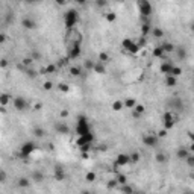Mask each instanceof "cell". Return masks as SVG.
<instances>
[{
    "label": "cell",
    "instance_id": "cell-47",
    "mask_svg": "<svg viewBox=\"0 0 194 194\" xmlns=\"http://www.w3.org/2000/svg\"><path fill=\"white\" fill-rule=\"evenodd\" d=\"M164 137H167V131H165V129H162V131L158 132V138H164Z\"/></svg>",
    "mask_w": 194,
    "mask_h": 194
},
{
    "label": "cell",
    "instance_id": "cell-36",
    "mask_svg": "<svg viewBox=\"0 0 194 194\" xmlns=\"http://www.w3.org/2000/svg\"><path fill=\"white\" fill-rule=\"evenodd\" d=\"M70 73H71L73 74V76H80V73H82V71H80V68L79 67H71V68H70Z\"/></svg>",
    "mask_w": 194,
    "mask_h": 194
},
{
    "label": "cell",
    "instance_id": "cell-42",
    "mask_svg": "<svg viewBox=\"0 0 194 194\" xmlns=\"http://www.w3.org/2000/svg\"><path fill=\"white\" fill-rule=\"evenodd\" d=\"M177 56L184 59V58L187 56V50H185V49H179V50H177Z\"/></svg>",
    "mask_w": 194,
    "mask_h": 194
},
{
    "label": "cell",
    "instance_id": "cell-52",
    "mask_svg": "<svg viewBox=\"0 0 194 194\" xmlns=\"http://www.w3.org/2000/svg\"><path fill=\"white\" fill-rule=\"evenodd\" d=\"M44 90H52V82H46L44 84Z\"/></svg>",
    "mask_w": 194,
    "mask_h": 194
},
{
    "label": "cell",
    "instance_id": "cell-23",
    "mask_svg": "<svg viewBox=\"0 0 194 194\" xmlns=\"http://www.w3.org/2000/svg\"><path fill=\"white\" fill-rule=\"evenodd\" d=\"M171 67H173V64L167 61V62H164L162 65H161V71L165 73V74H168V73H170V70H171Z\"/></svg>",
    "mask_w": 194,
    "mask_h": 194
},
{
    "label": "cell",
    "instance_id": "cell-43",
    "mask_svg": "<svg viewBox=\"0 0 194 194\" xmlns=\"http://www.w3.org/2000/svg\"><path fill=\"white\" fill-rule=\"evenodd\" d=\"M93 67H94V62L93 61H90V59H88V61H85V68H87V70H91Z\"/></svg>",
    "mask_w": 194,
    "mask_h": 194
},
{
    "label": "cell",
    "instance_id": "cell-30",
    "mask_svg": "<svg viewBox=\"0 0 194 194\" xmlns=\"http://www.w3.org/2000/svg\"><path fill=\"white\" fill-rule=\"evenodd\" d=\"M132 44H133V40H131V38H126V40H123V42H121V47H123V49H126V50H127V49L131 47Z\"/></svg>",
    "mask_w": 194,
    "mask_h": 194
},
{
    "label": "cell",
    "instance_id": "cell-51",
    "mask_svg": "<svg viewBox=\"0 0 194 194\" xmlns=\"http://www.w3.org/2000/svg\"><path fill=\"white\" fill-rule=\"evenodd\" d=\"M67 115H68V111H67V109H62V111H61V117L65 118Z\"/></svg>",
    "mask_w": 194,
    "mask_h": 194
},
{
    "label": "cell",
    "instance_id": "cell-13",
    "mask_svg": "<svg viewBox=\"0 0 194 194\" xmlns=\"http://www.w3.org/2000/svg\"><path fill=\"white\" fill-rule=\"evenodd\" d=\"M32 181L36 182V184H41L42 181H44V173H42L41 170H36L32 173Z\"/></svg>",
    "mask_w": 194,
    "mask_h": 194
},
{
    "label": "cell",
    "instance_id": "cell-38",
    "mask_svg": "<svg viewBox=\"0 0 194 194\" xmlns=\"http://www.w3.org/2000/svg\"><path fill=\"white\" fill-rule=\"evenodd\" d=\"M58 88H59V91H62V93H68V91H70V87L67 84H59Z\"/></svg>",
    "mask_w": 194,
    "mask_h": 194
},
{
    "label": "cell",
    "instance_id": "cell-14",
    "mask_svg": "<svg viewBox=\"0 0 194 194\" xmlns=\"http://www.w3.org/2000/svg\"><path fill=\"white\" fill-rule=\"evenodd\" d=\"M176 155H177V158H179V159H187V158H188V156H190L191 153H190V150H188V149H185V147H181V149H177Z\"/></svg>",
    "mask_w": 194,
    "mask_h": 194
},
{
    "label": "cell",
    "instance_id": "cell-12",
    "mask_svg": "<svg viewBox=\"0 0 194 194\" xmlns=\"http://www.w3.org/2000/svg\"><path fill=\"white\" fill-rule=\"evenodd\" d=\"M79 55H80V47H79V44H74L68 52V58L70 59H76V58H79Z\"/></svg>",
    "mask_w": 194,
    "mask_h": 194
},
{
    "label": "cell",
    "instance_id": "cell-58",
    "mask_svg": "<svg viewBox=\"0 0 194 194\" xmlns=\"http://www.w3.org/2000/svg\"><path fill=\"white\" fill-rule=\"evenodd\" d=\"M56 3H58V5H65V2H64V0H58Z\"/></svg>",
    "mask_w": 194,
    "mask_h": 194
},
{
    "label": "cell",
    "instance_id": "cell-57",
    "mask_svg": "<svg viewBox=\"0 0 194 194\" xmlns=\"http://www.w3.org/2000/svg\"><path fill=\"white\" fill-rule=\"evenodd\" d=\"M0 112H3V114L6 112V109H5V106H0Z\"/></svg>",
    "mask_w": 194,
    "mask_h": 194
},
{
    "label": "cell",
    "instance_id": "cell-2",
    "mask_svg": "<svg viewBox=\"0 0 194 194\" xmlns=\"http://www.w3.org/2000/svg\"><path fill=\"white\" fill-rule=\"evenodd\" d=\"M65 26H67V29H71L74 24L77 23V20H79V15H77V11H74V9H70L65 12Z\"/></svg>",
    "mask_w": 194,
    "mask_h": 194
},
{
    "label": "cell",
    "instance_id": "cell-61",
    "mask_svg": "<svg viewBox=\"0 0 194 194\" xmlns=\"http://www.w3.org/2000/svg\"><path fill=\"white\" fill-rule=\"evenodd\" d=\"M185 194H191V193H190V191H188V193H185Z\"/></svg>",
    "mask_w": 194,
    "mask_h": 194
},
{
    "label": "cell",
    "instance_id": "cell-37",
    "mask_svg": "<svg viewBox=\"0 0 194 194\" xmlns=\"http://www.w3.org/2000/svg\"><path fill=\"white\" fill-rule=\"evenodd\" d=\"M153 56H158V58L164 56V52H162V49H161V47H156L155 50H153Z\"/></svg>",
    "mask_w": 194,
    "mask_h": 194
},
{
    "label": "cell",
    "instance_id": "cell-33",
    "mask_svg": "<svg viewBox=\"0 0 194 194\" xmlns=\"http://www.w3.org/2000/svg\"><path fill=\"white\" fill-rule=\"evenodd\" d=\"M34 132H35V135L38 137V138H42V137H44V133H46L42 127H35V131H34Z\"/></svg>",
    "mask_w": 194,
    "mask_h": 194
},
{
    "label": "cell",
    "instance_id": "cell-18",
    "mask_svg": "<svg viewBox=\"0 0 194 194\" xmlns=\"http://www.w3.org/2000/svg\"><path fill=\"white\" fill-rule=\"evenodd\" d=\"M144 112H146L144 105H135V108H133V115H135V117H139L141 114H144Z\"/></svg>",
    "mask_w": 194,
    "mask_h": 194
},
{
    "label": "cell",
    "instance_id": "cell-39",
    "mask_svg": "<svg viewBox=\"0 0 194 194\" xmlns=\"http://www.w3.org/2000/svg\"><path fill=\"white\" fill-rule=\"evenodd\" d=\"M153 35H155V36H158V38H161V36H164V30H162V29L155 28V29H153Z\"/></svg>",
    "mask_w": 194,
    "mask_h": 194
},
{
    "label": "cell",
    "instance_id": "cell-59",
    "mask_svg": "<svg viewBox=\"0 0 194 194\" xmlns=\"http://www.w3.org/2000/svg\"><path fill=\"white\" fill-rule=\"evenodd\" d=\"M82 194H91L90 191H82Z\"/></svg>",
    "mask_w": 194,
    "mask_h": 194
},
{
    "label": "cell",
    "instance_id": "cell-15",
    "mask_svg": "<svg viewBox=\"0 0 194 194\" xmlns=\"http://www.w3.org/2000/svg\"><path fill=\"white\" fill-rule=\"evenodd\" d=\"M56 131H58L59 133H68V132H70V127H68L64 121H59L58 125H56Z\"/></svg>",
    "mask_w": 194,
    "mask_h": 194
},
{
    "label": "cell",
    "instance_id": "cell-56",
    "mask_svg": "<svg viewBox=\"0 0 194 194\" xmlns=\"http://www.w3.org/2000/svg\"><path fill=\"white\" fill-rule=\"evenodd\" d=\"M97 5H99V6H105L106 2H97Z\"/></svg>",
    "mask_w": 194,
    "mask_h": 194
},
{
    "label": "cell",
    "instance_id": "cell-11",
    "mask_svg": "<svg viewBox=\"0 0 194 194\" xmlns=\"http://www.w3.org/2000/svg\"><path fill=\"white\" fill-rule=\"evenodd\" d=\"M21 23H23V28L24 29H29V30H32V29H35L36 28V21L35 20H32V18H23V21H21Z\"/></svg>",
    "mask_w": 194,
    "mask_h": 194
},
{
    "label": "cell",
    "instance_id": "cell-60",
    "mask_svg": "<svg viewBox=\"0 0 194 194\" xmlns=\"http://www.w3.org/2000/svg\"><path fill=\"white\" fill-rule=\"evenodd\" d=\"M133 194H143V193H133Z\"/></svg>",
    "mask_w": 194,
    "mask_h": 194
},
{
    "label": "cell",
    "instance_id": "cell-32",
    "mask_svg": "<svg viewBox=\"0 0 194 194\" xmlns=\"http://www.w3.org/2000/svg\"><path fill=\"white\" fill-rule=\"evenodd\" d=\"M176 82H177V80H176V77H173V76H167L165 84L168 85V87H174V85H176Z\"/></svg>",
    "mask_w": 194,
    "mask_h": 194
},
{
    "label": "cell",
    "instance_id": "cell-28",
    "mask_svg": "<svg viewBox=\"0 0 194 194\" xmlns=\"http://www.w3.org/2000/svg\"><path fill=\"white\" fill-rule=\"evenodd\" d=\"M108 61H109V55H108V53H105V52H102L100 55H99V62L105 64V62H108Z\"/></svg>",
    "mask_w": 194,
    "mask_h": 194
},
{
    "label": "cell",
    "instance_id": "cell-29",
    "mask_svg": "<svg viewBox=\"0 0 194 194\" xmlns=\"http://www.w3.org/2000/svg\"><path fill=\"white\" fill-rule=\"evenodd\" d=\"M155 159H156V162L162 164V162H165V161H167V156H165L164 153H156V156H155Z\"/></svg>",
    "mask_w": 194,
    "mask_h": 194
},
{
    "label": "cell",
    "instance_id": "cell-6",
    "mask_svg": "<svg viewBox=\"0 0 194 194\" xmlns=\"http://www.w3.org/2000/svg\"><path fill=\"white\" fill-rule=\"evenodd\" d=\"M143 143L147 146V147H155L158 144V137L153 135V133H147V135L143 137Z\"/></svg>",
    "mask_w": 194,
    "mask_h": 194
},
{
    "label": "cell",
    "instance_id": "cell-40",
    "mask_svg": "<svg viewBox=\"0 0 194 194\" xmlns=\"http://www.w3.org/2000/svg\"><path fill=\"white\" fill-rule=\"evenodd\" d=\"M138 49H139V47H138V44H135V42H133V44L127 49V52H131V53H137V52H138Z\"/></svg>",
    "mask_w": 194,
    "mask_h": 194
},
{
    "label": "cell",
    "instance_id": "cell-9",
    "mask_svg": "<svg viewBox=\"0 0 194 194\" xmlns=\"http://www.w3.org/2000/svg\"><path fill=\"white\" fill-rule=\"evenodd\" d=\"M55 179L58 182H62L64 179H65V170H64L62 165H56L55 167Z\"/></svg>",
    "mask_w": 194,
    "mask_h": 194
},
{
    "label": "cell",
    "instance_id": "cell-46",
    "mask_svg": "<svg viewBox=\"0 0 194 194\" xmlns=\"http://www.w3.org/2000/svg\"><path fill=\"white\" fill-rule=\"evenodd\" d=\"M55 70H56V67H55V65H47L46 71H47V73H55Z\"/></svg>",
    "mask_w": 194,
    "mask_h": 194
},
{
    "label": "cell",
    "instance_id": "cell-26",
    "mask_svg": "<svg viewBox=\"0 0 194 194\" xmlns=\"http://www.w3.org/2000/svg\"><path fill=\"white\" fill-rule=\"evenodd\" d=\"M123 108H125V106H123V102L121 100H115L114 103H112V109H114V111H121Z\"/></svg>",
    "mask_w": 194,
    "mask_h": 194
},
{
    "label": "cell",
    "instance_id": "cell-17",
    "mask_svg": "<svg viewBox=\"0 0 194 194\" xmlns=\"http://www.w3.org/2000/svg\"><path fill=\"white\" fill-rule=\"evenodd\" d=\"M93 70H94V71H97L99 74H105V71H106V68H105V64H102V62H99V61H97V62L94 64Z\"/></svg>",
    "mask_w": 194,
    "mask_h": 194
},
{
    "label": "cell",
    "instance_id": "cell-8",
    "mask_svg": "<svg viewBox=\"0 0 194 194\" xmlns=\"http://www.w3.org/2000/svg\"><path fill=\"white\" fill-rule=\"evenodd\" d=\"M93 139H94L93 132H91V133H87V135H84V137H79V139H77V146H79V147H80V146H91Z\"/></svg>",
    "mask_w": 194,
    "mask_h": 194
},
{
    "label": "cell",
    "instance_id": "cell-31",
    "mask_svg": "<svg viewBox=\"0 0 194 194\" xmlns=\"http://www.w3.org/2000/svg\"><path fill=\"white\" fill-rule=\"evenodd\" d=\"M149 32H150V24H149V23H144V24L141 26V34H143V36H147Z\"/></svg>",
    "mask_w": 194,
    "mask_h": 194
},
{
    "label": "cell",
    "instance_id": "cell-3",
    "mask_svg": "<svg viewBox=\"0 0 194 194\" xmlns=\"http://www.w3.org/2000/svg\"><path fill=\"white\" fill-rule=\"evenodd\" d=\"M138 8H139V12H141L143 17H149L150 14H152V3L149 2V0H139L138 2Z\"/></svg>",
    "mask_w": 194,
    "mask_h": 194
},
{
    "label": "cell",
    "instance_id": "cell-7",
    "mask_svg": "<svg viewBox=\"0 0 194 194\" xmlns=\"http://www.w3.org/2000/svg\"><path fill=\"white\" fill-rule=\"evenodd\" d=\"M173 125H174L173 114L167 111L165 114H164V129H165V131H168V129H171V127H173Z\"/></svg>",
    "mask_w": 194,
    "mask_h": 194
},
{
    "label": "cell",
    "instance_id": "cell-34",
    "mask_svg": "<svg viewBox=\"0 0 194 194\" xmlns=\"http://www.w3.org/2000/svg\"><path fill=\"white\" fill-rule=\"evenodd\" d=\"M131 161H133V162H138V161H139V153L135 152V153L129 155V162H131Z\"/></svg>",
    "mask_w": 194,
    "mask_h": 194
},
{
    "label": "cell",
    "instance_id": "cell-41",
    "mask_svg": "<svg viewBox=\"0 0 194 194\" xmlns=\"http://www.w3.org/2000/svg\"><path fill=\"white\" fill-rule=\"evenodd\" d=\"M6 182V173L5 170H0V184H5Z\"/></svg>",
    "mask_w": 194,
    "mask_h": 194
},
{
    "label": "cell",
    "instance_id": "cell-21",
    "mask_svg": "<svg viewBox=\"0 0 194 194\" xmlns=\"http://www.w3.org/2000/svg\"><path fill=\"white\" fill-rule=\"evenodd\" d=\"M11 100V96L9 94H0V106H6Z\"/></svg>",
    "mask_w": 194,
    "mask_h": 194
},
{
    "label": "cell",
    "instance_id": "cell-55",
    "mask_svg": "<svg viewBox=\"0 0 194 194\" xmlns=\"http://www.w3.org/2000/svg\"><path fill=\"white\" fill-rule=\"evenodd\" d=\"M34 108H35V109H36V111H40V109H41V108H42V105H41V103H36V105H35Z\"/></svg>",
    "mask_w": 194,
    "mask_h": 194
},
{
    "label": "cell",
    "instance_id": "cell-22",
    "mask_svg": "<svg viewBox=\"0 0 194 194\" xmlns=\"http://www.w3.org/2000/svg\"><path fill=\"white\" fill-rule=\"evenodd\" d=\"M17 185L21 187V188H28V187L30 185V181L28 179V177H20L18 182H17Z\"/></svg>",
    "mask_w": 194,
    "mask_h": 194
},
{
    "label": "cell",
    "instance_id": "cell-4",
    "mask_svg": "<svg viewBox=\"0 0 194 194\" xmlns=\"http://www.w3.org/2000/svg\"><path fill=\"white\" fill-rule=\"evenodd\" d=\"M12 105L14 108L17 111H26V108H28V102H26L24 97H21V96H17V97H14V100H12Z\"/></svg>",
    "mask_w": 194,
    "mask_h": 194
},
{
    "label": "cell",
    "instance_id": "cell-19",
    "mask_svg": "<svg viewBox=\"0 0 194 194\" xmlns=\"http://www.w3.org/2000/svg\"><path fill=\"white\" fill-rule=\"evenodd\" d=\"M182 74V68H179V67H171V70H170V73L167 74V76H173V77H177V76H181Z\"/></svg>",
    "mask_w": 194,
    "mask_h": 194
},
{
    "label": "cell",
    "instance_id": "cell-44",
    "mask_svg": "<svg viewBox=\"0 0 194 194\" xmlns=\"http://www.w3.org/2000/svg\"><path fill=\"white\" fill-rule=\"evenodd\" d=\"M118 184H117V181L115 179H112V181H109V182H108V188H115Z\"/></svg>",
    "mask_w": 194,
    "mask_h": 194
},
{
    "label": "cell",
    "instance_id": "cell-16",
    "mask_svg": "<svg viewBox=\"0 0 194 194\" xmlns=\"http://www.w3.org/2000/svg\"><path fill=\"white\" fill-rule=\"evenodd\" d=\"M137 105V100L135 99H132V97H129V99H126L125 102H123V106L127 108V109H133Z\"/></svg>",
    "mask_w": 194,
    "mask_h": 194
},
{
    "label": "cell",
    "instance_id": "cell-1",
    "mask_svg": "<svg viewBox=\"0 0 194 194\" xmlns=\"http://www.w3.org/2000/svg\"><path fill=\"white\" fill-rule=\"evenodd\" d=\"M76 133H77L79 137H84V135H87V133H91L90 123H88V120H87V117H84V115H79V117H77Z\"/></svg>",
    "mask_w": 194,
    "mask_h": 194
},
{
    "label": "cell",
    "instance_id": "cell-5",
    "mask_svg": "<svg viewBox=\"0 0 194 194\" xmlns=\"http://www.w3.org/2000/svg\"><path fill=\"white\" fill-rule=\"evenodd\" d=\"M36 150V146L32 143V141H28V143H24L23 146H21V156H29L30 153H34Z\"/></svg>",
    "mask_w": 194,
    "mask_h": 194
},
{
    "label": "cell",
    "instance_id": "cell-45",
    "mask_svg": "<svg viewBox=\"0 0 194 194\" xmlns=\"http://www.w3.org/2000/svg\"><path fill=\"white\" fill-rule=\"evenodd\" d=\"M187 162H188V165H190V167L194 165V156H193V155H190V156L187 158Z\"/></svg>",
    "mask_w": 194,
    "mask_h": 194
},
{
    "label": "cell",
    "instance_id": "cell-24",
    "mask_svg": "<svg viewBox=\"0 0 194 194\" xmlns=\"http://www.w3.org/2000/svg\"><path fill=\"white\" fill-rule=\"evenodd\" d=\"M161 49H162V52L165 53H168V52H173L174 50V46L173 44H171V42H165V44H162V46H161Z\"/></svg>",
    "mask_w": 194,
    "mask_h": 194
},
{
    "label": "cell",
    "instance_id": "cell-10",
    "mask_svg": "<svg viewBox=\"0 0 194 194\" xmlns=\"http://www.w3.org/2000/svg\"><path fill=\"white\" fill-rule=\"evenodd\" d=\"M126 164H129V155H125V153L118 155L117 159H115V165L117 167H123V165H126Z\"/></svg>",
    "mask_w": 194,
    "mask_h": 194
},
{
    "label": "cell",
    "instance_id": "cell-53",
    "mask_svg": "<svg viewBox=\"0 0 194 194\" xmlns=\"http://www.w3.org/2000/svg\"><path fill=\"white\" fill-rule=\"evenodd\" d=\"M30 62H32V59H30V58H26V59H23V64H24V65H29Z\"/></svg>",
    "mask_w": 194,
    "mask_h": 194
},
{
    "label": "cell",
    "instance_id": "cell-50",
    "mask_svg": "<svg viewBox=\"0 0 194 194\" xmlns=\"http://www.w3.org/2000/svg\"><path fill=\"white\" fill-rule=\"evenodd\" d=\"M6 41V35L5 34H0V44H2V42H5Z\"/></svg>",
    "mask_w": 194,
    "mask_h": 194
},
{
    "label": "cell",
    "instance_id": "cell-54",
    "mask_svg": "<svg viewBox=\"0 0 194 194\" xmlns=\"http://www.w3.org/2000/svg\"><path fill=\"white\" fill-rule=\"evenodd\" d=\"M82 158H84V159H88V158H90L88 152H82Z\"/></svg>",
    "mask_w": 194,
    "mask_h": 194
},
{
    "label": "cell",
    "instance_id": "cell-27",
    "mask_svg": "<svg viewBox=\"0 0 194 194\" xmlns=\"http://www.w3.org/2000/svg\"><path fill=\"white\" fill-rule=\"evenodd\" d=\"M115 181H117L118 185H125V184H127V177H126L125 174H118Z\"/></svg>",
    "mask_w": 194,
    "mask_h": 194
},
{
    "label": "cell",
    "instance_id": "cell-25",
    "mask_svg": "<svg viewBox=\"0 0 194 194\" xmlns=\"http://www.w3.org/2000/svg\"><path fill=\"white\" fill-rule=\"evenodd\" d=\"M96 177H97V174L94 173V171H88V173L85 174V181L87 182H94Z\"/></svg>",
    "mask_w": 194,
    "mask_h": 194
},
{
    "label": "cell",
    "instance_id": "cell-20",
    "mask_svg": "<svg viewBox=\"0 0 194 194\" xmlns=\"http://www.w3.org/2000/svg\"><path fill=\"white\" fill-rule=\"evenodd\" d=\"M120 191H121V194H133V193H135V191H133V188L129 187L127 184L120 185Z\"/></svg>",
    "mask_w": 194,
    "mask_h": 194
},
{
    "label": "cell",
    "instance_id": "cell-48",
    "mask_svg": "<svg viewBox=\"0 0 194 194\" xmlns=\"http://www.w3.org/2000/svg\"><path fill=\"white\" fill-rule=\"evenodd\" d=\"M90 147H91V146H80V150H82V152H88V150H90Z\"/></svg>",
    "mask_w": 194,
    "mask_h": 194
},
{
    "label": "cell",
    "instance_id": "cell-49",
    "mask_svg": "<svg viewBox=\"0 0 194 194\" xmlns=\"http://www.w3.org/2000/svg\"><path fill=\"white\" fill-rule=\"evenodd\" d=\"M6 65H8V61H6V59H2V61H0V67L5 68Z\"/></svg>",
    "mask_w": 194,
    "mask_h": 194
},
{
    "label": "cell",
    "instance_id": "cell-35",
    "mask_svg": "<svg viewBox=\"0 0 194 194\" xmlns=\"http://www.w3.org/2000/svg\"><path fill=\"white\" fill-rule=\"evenodd\" d=\"M106 20L109 21V23H114V21L117 20V15H115V12H109V14H106Z\"/></svg>",
    "mask_w": 194,
    "mask_h": 194
}]
</instances>
